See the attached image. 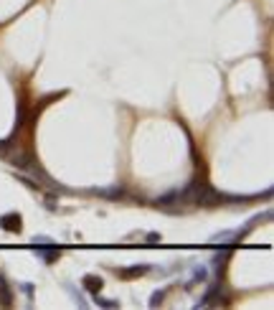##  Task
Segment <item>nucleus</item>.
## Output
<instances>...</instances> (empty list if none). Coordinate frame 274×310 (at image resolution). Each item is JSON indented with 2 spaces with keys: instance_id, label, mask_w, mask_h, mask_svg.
<instances>
[{
  "instance_id": "1",
  "label": "nucleus",
  "mask_w": 274,
  "mask_h": 310,
  "mask_svg": "<svg viewBox=\"0 0 274 310\" xmlns=\"http://www.w3.org/2000/svg\"><path fill=\"white\" fill-rule=\"evenodd\" d=\"M36 252H38V257H43L46 262H53L56 257H59L61 249H59V247H43V244L38 247V244H36Z\"/></svg>"
},
{
  "instance_id": "2",
  "label": "nucleus",
  "mask_w": 274,
  "mask_h": 310,
  "mask_svg": "<svg viewBox=\"0 0 274 310\" xmlns=\"http://www.w3.org/2000/svg\"><path fill=\"white\" fill-rule=\"evenodd\" d=\"M0 226L8 229V231H18V229H20V219H18L16 214H8V216L0 219Z\"/></svg>"
},
{
  "instance_id": "3",
  "label": "nucleus",
  "mask_w": 274,
  "mask_h": 310,
  "mask_svg": "<svg viewBox=\"0 0 274 310\" xmlns=\"http://www.w3.org/2000/svg\"><path fill=\"white\" fill-rule=\"evenodd\" d=\"M0 300H3L5 305L10 303V290H8V285H5V277L0 275Z\"/></svg>"
},
{
  "instance_id": "4",
  "label": "nucleus",
  "mask_w": 274,
  "mask_h": 310,
  "mask_svg": "<svg viewBox=\"0 0 274 310\" xmlns=\"http://www.w3.org/2000/svg\"><path fill=\"white\" fill-rule=\"evenodd\" d=\"M84 285L89 287L91 293H97V290H102V280H97V277H86V280H84Z\"/></svg>"
},
{
  "instance_id": "5",
  "label": "nucleus",
  "mask_w": 274,
  "mask_h": 310,
  "mask_svg": "<svg viewBox=\"0 0 274 310\" xmlns=\"http://www.w3.org/2000/svg\"><path fill=\"white\" fill-rule=\"evenodd\" d=\"M147 267H130V270H122V275L124 277H130V275H140V272H145Z\"/></svg>"
},
{
  "instance_id": "6",
  "label": "nucleus",
  "mask_w": 274,
  "mask_h": 310,
  "mask_svg": "<svg viewBox=\"0 0 274 310\" xmlns=\"http://www.w3.org/2000/svg\"><path fill=\"white\" fill-rule=\"evenodd\" d=\"M160 300H163V293H155V295H153V300H150V305H157Z\"/></svg>"
}]
</instances>
